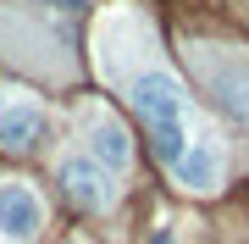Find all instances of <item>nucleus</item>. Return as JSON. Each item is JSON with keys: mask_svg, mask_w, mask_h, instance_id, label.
Here are the masks:
<instances>
[{"mask_svg": "<svg viewBox=\"0 0 249 244\" xmlns=\"http://www.w3.org/2000/svg\"><path fill=\"white\" fill-rule=\"evenodd\" d=\"M89 155L106 172H127V161H133V145H127V128L111 122V117H94L89 122Z\"/></svg>", "mask_w": 249, "mask_h": 244, "instance_id": "6", "label": "nucleus"}, {"mask_svg": "<svg viewBox=\"0 0 249 244\" xmlns=\"http://www.w3.org/2000/svg\"><path fill=\"white\" fill-rule=\"evenodd\" d=\"M45 227V200L28 183H0V239L6 244H28Z\"/></svg>", "mask_w": 249, "mask_h": 244, "instance_id": "3", "label": "nucleus"}, {"mask_svg": "<svg viewBox=\"0 0 249 244\" xmlns=\"http://www.w3.org/2000/svg\"><path fill=\"white\" fill-rule=\"evenodd\" d=\"M45 6H55V11H78L83 0H45Z\"/></svg>", "mask_w": 249, "mask_h": 244, "instance_id": "8", "label": "nucleus"}, {"mask_svg": "<svg viewBox=\"0 0 249 244\" xmlns=\"http://www.w3.org/2000/svg\"><path fill=\"white\" fill-rule=\"evenodd\" d=\"M61 189L72 206H83V211H100V206H111V172L94 161V155H67L61 161Z\"/></svg>", "mask_w": 249, "mask_h": 244, "instance_id": "4", "label": "nucleus"}, {"mask_svg": "<svg viewBox=\"0 0 249 244\" xmlns=\"http://www.w3.org/2000/svg\"><path fill=\"white\" fill-rule=\"evenodd\" d=\"M211 94L222 100L238 122H249V61H244V56H238V61H216V67H211Z\"/></svg>", "mask_w": 249, "mask_h": 244, "instance_id": "7", "label": "nucleus"}, {"mask_svg": "<svg viewBox=\"0 0 249 244\" xmlns=\"http://www.w3.org/2000/svg\"><path fill=\"white\" fill-rule=\"evenodd\" d=\"M39 139H45V106H39L28 89L0 94V150L22 155V150H34Z\"/></svg>", "mask_w": 249, "mask_h": 244, "instance_id": "2", "label": "nucleus"}, {"mask_svg": "<svg viewBox=\"0 0 249 244\" xmlns=\"http://www.w3.org/2000/svg\"><path fill=\"white\" fill-rule=\"evenodd\" d=\"M133 111L150 128V145L166 167L183 161V150L194 145V111H188V94L172 73H139L133 78Z\"/></svg>", "mask_w": 249, "mask_h": 244, "instance_id": "1", "label": "nucleus"}, {"mask_svg": "<svg viewBox=\"0 0 249 244\" xmlns=\"http://www.w3.org/2000/svg\"><path fill=\"white\" fill-rule=\"evenodd\" d=\"M172 178H178L183 189H194V194L216 189V183H222V145H216L211 133H194V145L183 150V161L172 167Z\"/></svg>", "mask_w": 249, "mask_h": 244, "instance_id": "5", "label": "nucleus"}]
</instances>
